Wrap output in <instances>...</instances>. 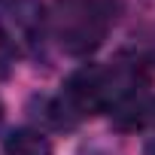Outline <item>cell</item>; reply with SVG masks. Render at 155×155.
I'll use <instances>...</instances> for the list:
<instances>
[{
	"instance_id": "3",
	"label": "cell",
	"mask_w": 155,
	"mask_h": 155,
	"mask_svg": "<svg viewBox=\"0 0 155 155\" xmlns=\"http://www.w3.org/2000/svg\"><path fill=\"white\" fill-rule=\"evenodd\" d=\"M3 152L6 155H52V143L37 128H18L6 137Z\"/></svg>"
},
{
	"instance_id": "4",
	"label": "cell",
	"mask_w": 155,
	"mask_h": 155,
	"mask_svg": "<svg viewBox=\"0 0 155 155\" xmlns=\"http://www.w3.org/2000/svg\"><path fill=\"white\" fill-rule=\"evenodd\" d=\"M76 155H122L113 143H104V140H91V143H85Z\"/></svg>"
},
{
	"instance_id": "1",
	"label": "cell",
	"mask_w": 155,
	"mask_h": 155,
	"mask_svg": "<svg viewBox=\"0 0 155 155\" xmlns=\"http://www.w3.org/2000/svg\"><path fill=\"white\" fill-rule=\"evenodd\" d=\"M110 25V12L101 0H61L55 12V31L70 55H88L101 46Z\"/></svg>"
},
{
	"instance_id": "6",
	"label": "cell",
	"mask_w": 155,
	"mask_h": 155,
	"mask_svg": "<svg viewBox=\"0 0 155 155\" xmlns=\"http://www.w3.org/2000/svg\"><path fill=\"white\" fill-rule=\"evenodd\" d=\"M0 122H3V104H0Z\"/></svg>"
},
{
	"instance_id": "2",
	"label": "cell",
	"mask_w": 155,
	"mask_h": 155,
	"mask_svg": "<svg viewBox=\"0 0 155 155\" xmlns=\"http://www.w3.org/2000/svg\"><path fill=\"white\" fill-rule=\"evenodd\" d=\"M37 31H40V9L34 3H15V9L3 18V40H9L18 49H28L31 43H37Z\"/></svg>"
},
{
	"instance_id": "5",
	"label": "cell",
	"mask_w": 155,
	"mask_h": 155,
	"mask_svg": "<svg viewBox=\"0 0 155 155\" xmlns=\"http://www.w3.org/2000/svg\"><path fill=\"white\" fill-rule=\"evenodd\" d=\"M146 155H155V140H152V143L146 146Z\"/></svg>"
}]
</instances>
